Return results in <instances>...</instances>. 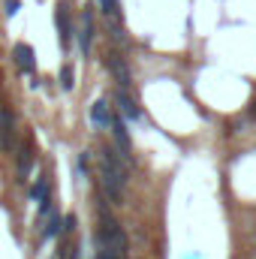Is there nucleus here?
Here are the masks:
<instances>
[{"mask_svg":"<svg viewBox=\"0 0 256 259\" xmlns=\"http://www.w3.org/2000/svg\"><path fill=\"white\" fill-rule=\"evenodd\" d=\"M30 196H33V199H46V196H49V178H40V181H36L33 190H30Z\"/></svg>","mask_w":256,"mask_h":259,"instance_id":"obj_7","label":"nucleus"},{"mask_svg":"<svg viewBox=\"0 0 256 259\" xmlns=\"http://www.w3.org/2000/svg\"><path fill=\"white\" fill-rule=\"evenodd\" d=\"M100 6H102L105 15H112V18L118 15V0H100Z\"/></svg>","mask_w":256,"mask_h":259,"instance_id":"obj_10","label":"nucleus"},{"mask_svg":"<svg viewBox=\"0 0 256 259\" xmlns=\"http://www.w3.org/2000/svg\"><path fill=\"white\" fill-rule=\"evenodd\" d=\"M69 259H79V253H76V250H72V256H69Z\"/></svg>","mask_w":256,"mask_h":259,"instance_id":"obj_13","label":"nucleus"},{"mask_svg":"<svg viewBox=\"0 0 256 259\" xmlns=\"http://www.w3.org/2000/svg\"><path fill=\"white\" fill-rule=\"evenodd\" d=\"M60 232V220H51V223H49V229H46V238H54Z\"/></svg>","mask_w":256,"mask_h":259,"instance_id":"obj_12","label":"nucleus"},{"mask_svg":"<svg viewBox=\"0 0 256 259\" xmlns=\"http://www.w3.org/2000/svg\"><path fill=\"white\" fill-rule=\"evenodd\" d=\"M91 121H94L97 127H112V115H108V105H105L102 100H97V103L91 105Z\"/></svg>","mask_w":256,"mask_h":259,"instance_id":"obj_2","label":"nucleus"},{"mask_svg":"<svg viewBox=\"0 0 256 259\" xmlns=\"http://www.w3.org/2000/svg\"><path fill=\"white\" fill-rule=\"evenodd\" d=\"M30 166H33V154H30V148H24L21 157H18V172H21V175H27V172H30Z\"/></svg>","mask_w":256,"mask_h":259,"instance_id":"obj_8","label":"nucleus"},{"mask_svg":"<svg viewBox=\"0 0 256 259\" xmlns=\"http://www.w3.org/2000/svg\"><path fill=\"white\" fill-rule=\"evenodd\" d=\"M115 103L121 105V112H124L127 118H139V105H136V100H133L127 91H118V94H115Z\"/></svg>","mask_w":256,"mask_h":259,"instance_id":"obj_3","label":"nucleus"},{"mask_svg":"<svg viewBox=\"0 0 256 259\" xmlns=\"http://www.w3.org/2000/svg\"><path fill=\"white\" fill-rule=\"evenodd\" d=\"M15 57H18V63H21L27 72H33V49H30V46H18V49H15Z\"/></svg>","mask_w":256,"mask_h":259,"instance_id":"obj_4","label":"nucleus"},{"mask_svg":"<svg viewBox=\"0 0 256 259\" xmlns=\"http://www.w3.org/2000/svg\"><path fill=\"white\" fill-rule=\"evenodd\" d=\"M100 160H102V187H105L108 199L121 202V190H124V181H127V169L121 166V160H118V154L112 151V148H102Z\"/></svg>","mask_w":256,"mask_h":259,"instance_id":"obj_1","label":"nucleus"},{"mask_svg":"<svg viewBox=\"0 0 256 259\" xmlns=\"http://www.w3.org/2000/svg\"><path fill=\"white\" fill-rule=\"evenodd\" d=\"M112 127H115V139L124 145V151H130V136H127V127L121 118H112Z\"/></svg>","mask_w":256,"mask_h":259,"instance_id":"obj_6","label":"nucleus"},{"mask_svg":"<svg viewBox=\"0 0 256 259\" xmlns=\"http://www.w3.org/2000/svg\"><path fill=\"white\" fill-rule=\"evenodd\" d=\"M60 85H63V91L72 88V69L69 66H63V72H60Z\"/></svg>","mask_w":256,"mask_h":259,"instance_id":"obj_11","label":"nucleus"},{"mask_svg":"<svg viewBox=\"0 0 256 259\" xmlns=\"http://www.w3.org/2000/svg\"><path fill=\"white\" fill-rule=\"evenodd\" d=\"M108 66H112V72H115V79H118L121 85H127V82H130V72H127L124 60H118V57L112 54V60H108Z\"/></svg>","mask_w":256,"mask_h":259,"instance_id":"obj_5","label":"nucleus"},{"mask_svg":"<svg viewBox=\"0 0 256 259\" xmlns=\"http://www.w3.org/2000/svg\"><path fill=\"white\" fill-rule=\"evenodd\" d=\"M82 52H91V15H85V30H82Z\"/></svg>","mask_w":256,"mask_h":259,"instance_id":"obj_9","label":"nucleus"}]
</instances>
